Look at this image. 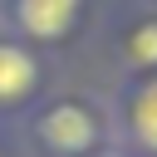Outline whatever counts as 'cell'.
<instances>
[{"instance_id": "cell-1", "label": "cell", "mask_w": 157, "mask_h": 157, "mask_svg": "<svg viewBox=\"0 0 157 157\" xmlns=\"http://www.w3.org/2000/svg\"><path fill=\"white\" fill-rule=\"evenodd\" d=\"M39 137H44L54 152H88V147H93V137H98V128H93V118H88L83 108L59 103V108H49V113H44Z\"/></svg>"}, {"instance_id": "cell-2", "label": "cell", "mask_w": 157, "mask_h": 157, "mask_svg": "<svg viewBox=\"0 0 157 157\" xmlns=\"http://www.w3.org/2000/svg\"><path fill=\"white\" fill-rule=\"evenodd\" d=\"M78 15V0H20V25L39 39H54L74 25Z\"/></svg>"}, {"instance_id": "cell-3", "label": "cell", "mask_w": 157, "mask_h": 157, "mask_svg": "<svg viewBox=\"0 0 157 157\" xmlns=\"http://www.w3.org/2000/svg\"><path fill=\"white\" fill-rule=\"evenodd\" d=\"M29 88H34V59L15 44H0V103L25 98Z\"/></svg>"}, {"instance_id": "cell-4", "label": "cell", "mask_w": 157, "mask_h": 157, "mask_svg": "<svg viewBox=\"0 0 157 157\" xmlns=\"http://www.w3.org/2000/svg\"><path fill=\"white\" fill-rule=\"evenodd\" d=\"M128 128L147 152H157V78L147 88H137V98L128 103Z\"/></svg>"}, {"instance_id": "cell-5", "label": "cell", "mask_w": 157, "mask_h": 157, "mask_svg": "<svg viewBox=\"0 0 157 157\" xmlns=\"http://www.w3.org/2000/svg\"><path fill=\"white\" fill-rule=\"evenodd\" d=\"M128 54L137 64H157V25H142L132 39H128Z\"/></svg>"}, {"instance_id": "cell-6", "label": "cell", "mask_w": 157, "mask_h": 157, "mask_svg": "<svg viewBox=\"0 0 157 157\" xmlns=\"http://www.w3.org/2000/svg\"><path fill=\"white\" fill-rule=\"evenodd\" d=\"M108 157H113V152H108Z\"/></svg>"}]
</instances>
